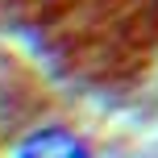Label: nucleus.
<instances>
[{"mask_svg": "<svg viewBox=\"0 0 158 158\" xmlns=\"http://www.w3.org/2000/svg\"><path fill=\"white\" fill-rule=\"evenodd\" d=\"M21 158H87V150L63 129H42V133H33L25 142Z\"/></svg>", "mask_w": 158, "mask_h": 158, "instance_id": "obj_1", "label": "nucleus"}]
</instances>
